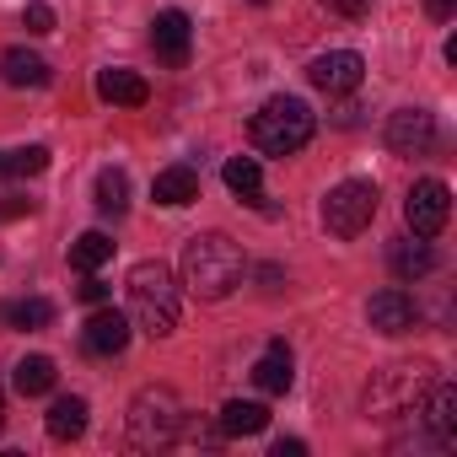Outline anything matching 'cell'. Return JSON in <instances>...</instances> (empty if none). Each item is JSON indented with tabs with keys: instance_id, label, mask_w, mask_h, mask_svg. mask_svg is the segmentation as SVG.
Here are the masks:
<instances>
[{
	"instance_id": "cell-14",
	"label": "cell",
	"mask_w": 457,
	"mask_h": 457,
	"mask_svg": "<svg viewBox=\"0 0 457 457\" xmlns=\"http://www.w3.org/2000/svg\"><path fill=\"white\" fill-rule=\"evenodd\" d=\"M97 97L113 108H145L151 103V81L140 71H97Z\"/></svg>"
},
{
	"instance_id": "cell-35",
	"label": "cell",
	"mask_w": 457,
	"mask_h": 457,
	"mask_svg": "<svg viewBox=\"0 0 457 457\" xmlns=\"http://www.w3.org/2000/svg\"><path fill=\"white\" fill-rule=\"evenodd\" d=\"M259 6H264V0H259Z\"/></svg>"
},
{
	"instance_id": "cell-5",
	"label": "cell",
	"mask_w": 457,
	"mask_h": 457,
	"mask_svg": "<svg viewBox=\"0 0 457 457\" xmlns=\"http://www.w3.org/2000/svg\"><path fill=\"white\" fill-rule=\"evenodd\" d=\"M312 129H318V119H312V108H307L302 97H270V103L253 113V124H248V135H253V145H259L264 156H291V151H302V145L312 140Z\"/></svg>"
},
{
	"instance_id": "cell-31",
	"label": "cell",
	"mask_w": 457,
	"mask_h": 457,
	"mask_svg": "<svg viewBox=\"0 0 457 457\" xmlns=\"http://www.w3.org/2000/svg\"><path fill=\"white\" fill-rule=\"evenodd\" d=\"M425 12H430V22H452L457 17V0H425Z\"/></svg>"
},
{
	"instance_id": "cell-16",
	"label": "cell",
	"mask_w": 457,
	"mask_h": 457,
	"mask_svg": "<svg viewBox=\"0 0 457 457\" xmlns=\"http://www.w3.org/2000/svg\"><path fill=\"white\" fill-rule=\"evenodd\" d=\"M0 81L6 87H44L49 81V65H44V54H33V49H6L0 54Z\"/></svg>"
},
{
	"instance_id": "cell-9",
	"label": "cell",
	"mask_w": 457,
	"mask_h": 457,
	"mask_svg": "<svg viewBox=\"0 0 457 457\" xmlns=\"http://www.w3.org/2000/svg\"><path fill=\"white\" fill-rule=\"evenodd\" d=\"M129 334H135L129 312H113L108 302H97L92 318L81 323V345H87L92 355H124V350H129Z\"/></svg>"
},
{
	"instance_id": "cell-30",
	"label": "cell",
	"mask_w": 457,
	"mask_h": 457,
	"mask_svg": "<svg viewBox=\"0 0 457 457\" xmlns=\"http://www.w3.org/2000/svg\"><path fill=\"white\" fill-rule=\"evenodd\" d=\"M22 215H33V199H22V194L0 199V220H22Z\"/></svg>"
},
{
	"instance_id": "cell-7",
	"label": "cell",
	"mask_w": 457,
	"mask_h": 457,
	"mask_svg": "<svg viewBox=\"0 0 457 457\" xmlns=\"http://www.w3.org/2000/svg\"><path fill=\"white\" fill-rule=\"evenodd\" d=\"M403 220H409V232L414 237H441L446 232V220H452V188L441 178H425L409 188L403 199Z\"/></svg>"
},
{
	"instance_id": "cell-27",
	"label": "cell",
	"mask_w": 457,
	"mask_h": 457,
	"mask_svg": "<svg viewBox=\"0 0 457 457\" xmlns=\"http://www.w3.org/2000/svg\"><path fill=\"white\" fill-rule=\"evenodd\" d=\"M22 28L28 33H54V6H44V0H28V12H22Z\"/></svg>"
},
{
	"instance_id": "cell-17",
	"label": "cell",
	"mask_w": 457,
	"mask_h": 457,
	"mask_svg": "<svg viewBox=\"0 0 457 457\" xmlns=\"http://www.w3.org/2000/svg\"><path fill=\"white\" fill-rule=\"evenodd\" d=\"M49 323H54V307L44 296H12V302H0V328L33 334V328H49Z\"/></svg>"
},
{
	"instance_id": "cell-32",
	"label": "cell",
	"mask_w": 457,
	"mask_h": 457,
	"mask_svg": "<svg viewBox=\"0 0 457 457\" xmlns=\"http://www.w3.org/2000/svg\"><path fill=\"white\" fill-rule=\"evenodd\" d=\"M302 452H307V446H302L296 436H286V441H275V457H302Z\"/></svg>"
},
{
	"instance_id": "cell-2",
	"label": "cell",
	"mask_w": 457,
	"mask_h": 457,
	"mask_svg": "<svg viewBox=\"0 0 457 457\" xmlns=\"http://www.w3.org/2000/svg\"><path fill=\"white\" fill-rule=\"evenodd\" d=\"M124 291H129V323H135L140 334L162 339V334L178 328V286H172V270H167L162 259L135 264L129 280H124Z\"/></svg>"
},
{
	"instance_id": "cell-28",
	"label": "cell",
	"mask_w": 457,
	"mask_h": 457,
	"mask_svg": "<svg viewBox=\"0 0 457 457\" xmlns=\"http://www.w3.org/2000/svg\"><path fill=\"white\" fill-rule=\"evenodd\" d=\"M323 6H328L334 17H345V22H361V17L371 12V0H323Z\"/></svg>"
},
{
	"instance_id": "cell-11",
	"label": "cell",
	"mask_w": 457,
	"mask_h": 457,
	"mask_svg": "<svg viewBox=\"0 0 457 457\" xmlns=\"http://www.w3.org/2000/svg\"><path fill=\"white\" fill-rule=\"evenodd\" d=\"M366 318H371V328H377V334H409V328L420 323V307H414V296H409V291L387 286V291H377V296H371Z\"/></svg>"
},
{
	"instance_id": "cell-20",
	"label": "cell",
	"mask_w": 457,
	"mask_h": 457,
	"mask_svg": "<svg viewBox=\"0 0 457 457\" xmlns=\"http://www.w3.org/2000/svg\"><path fill=\"white\" fill-rule=\"evenodd\" d=\"M54 382H60V371H54L49 355H28V361H17V371H12V387H17L22 398H44Z\"/></svg>"
},
{
	"instance_id": "cell-10",
	"label": "cell",
	"mask_w": 457,
	"mask_h": 457,
	"mask_svg": "<svg viewBox=\"0 0 457 457\" xmlns=\"http://www.w3.org/2000/svg\"><path fill=\"white\" fill-rule=\"evenodd\" d=\"M312 87L318 92H328V97H345V92H355L361 81H366V60L355 54V49H334V54H323V60H312Z\"/></svg>"
},
{
	"instance_id": "cell-23",
	"label": "cell",
	"mask_w": 457,
	"mask_h": 457,
	"mask_svg": "<svg viewBox=\"0 0 457 457\" xmlns=\"http://www.w3.org/2000/svg\"><path fill=\"white\" fill-rule=\"evenodd\" d=\"M108 259H113V237H108V232H81V237L71 243V264H76L81 275L103 270Z\"/></svg>"
},
{
	"instance_id": "cell-15",
	"label": "cell",
	"mask_w": 457,
	"mask_h": 457,
	"mask_svg": "<svg viewBox=\"0 0 457 457\" xmlns=\"http://www.w3.org/2000/svg\"><path fill=\"white\" fill-rule=\"evenodd\" d=\"M151 199L156 204H167V210H183V204H194L199 199V172L194 167H162L156 172V183H151Z\"/></svg>"
},
{
	"instance_id": "cell-18",
	"label": "cell",
	"mask_w": 457,
	"mask_h": 457,
	"mask_svg": "<svg viewBox=\"0 0 457 457\" xmlns=\"http://www.w3.org/2000/svg\"><path fill=\"white\" fill-rule=\"evenodd\" d=\"M387 264H393V275H398V280H420V275H430V270H436L430 237H403V243H393Z\"/></svg>"
},
{
	"instance_id": "cell-19",
	"label": "cell",
	"mask_w": 457,
	"mask_h": 457,
	"mask_svg": "<svg viewBox=\"0 0 457 457\" xmlns=\"http://www.w3.org/2000/svg\"><path fill=\"white\" fill-rule=\"evenodd\" d=\"M253 382L264 393H286L291 387V345L286 339H270V350L253 361Z\"/></svg>"
},
{
	"instance_id": "cell-22",
	"label": "cell",
	"mask_w": 457,
	"mask_h": 457,
	"mask_svg": "<svg viewBox=\"0 0 457 457\" xmlns=\"http://www.w3.org/2000/svg\"><path fill=\"white\" fill-rule=\"evenodd\" d=\"M259 430H270V409L264 403L232 398V403L220 409V436H259Z\"/></svg>"
},
{
	"instance_id": "cell-1",
	"label": "cell",
	"mask_w": 457,
	"mask_h": 457,
	"mask_svg": "<svg viewBox=\"0 0 457 457\" xmlns=\"http://www.w3.org/2000/svg\"><path fill=\"white\" fill-rule=\"evenodd\" d=\"M243 275H248V259L226 232L188 237V248H183V286H188V296L220 302V296H232L243 286Z\"/></svg>"
},
{
	"instance_id": "cell-21",
	"label": "cell",
	"mask_w": 457,
	"mask_h": 457,
	"mask_svg": "<svg viewBox=\"0 0 457 457\" xmlns=\"http://www.w3.org/2000/svg\"><path fill=\"white\" fill-rule=\"evenodd\" d=\"M44 425H49L54 441H81L87 436V398H76V393L71 398H54V409H49Z\"/></svg>"
},
{
	"instance_id": "cell-24",
	"label": "cell",
	"mask_w": 457,
	"mask_h": 457,
	"mask_svg": "<svg viewBox=\"0 0 457 457\" xmlns=\"http://www.w3.org/2000/svg\"><path fill=\"white\" fill-rule=\"evenodd\" d=\"M220 178H226V188L232 194H243V199H259V183H264V167L253 162V156H232L220 167Z\"/></svg>"
},
{
	"instance_id": "cell-3",
	"label": "cell",
	"mask_w": 457,
	"mask_h": 457,
	"mask_svg": "<svg viewBox=\"0 0 457 457\" xmlns=\"http://www.w3.org/2000/svg\"><path fill=\"white\" fill-rule=\"evenodd\" d=\"M430 382H436V366H425V361L382 366V371L366 382L361 409H366V420H398V414H414L420 398L430 393Z\"/></svg>"
},
{
	"instance_id": "cell-8",
	"label": "cell",
	"mask_w": 457,
	"mask_h": 457,
	"mask_svg": "<svg viewBox=\"0 0 457 457\" xmlns=\"http://www.w3.org/2000/svg\"><path fill=\"white\" fill-rule=\"evenodd\" d=\"M436 145V113L430 108H398L387 119V151L393 156H430Z\"/></svg>"
},
{
	"instance_id": "cell-4",
	"label": "cell",
	"mask_w": 457,
	"mask_h": 457,
	"mask_svg": "<svg viewBox=\"0 0 457 457\" xmlns=\"http://www.w3.org/2000/svg\"><path fill=\"white\" fill-rule=\"evenodd\" d=\"M183 425H188V409H183V398L172 387L156 382V387L135 393V403H129V446L162 452V446H172L183 436Z\"/></svg>"
},
{
	"instance_id": "cell-29",
	"label": "cell",
	"mask_w": 457,
	"mask_h": 457,
	"mask_svg": "<svg viewBox=\"0 0 457 457\" xmlns=\"http://www.w3.org/2000/svg\"><path fill=\"white\" fill-rule=\"evenodd\" d=\"M76 296H81V302H87V307H97V302H108V286H103V280H97V275H87V280H81V286H76Z\"/></svg>"
},
{
	"instance_id": "cell-25",
	"label": "cell",
	"mask_w": 457,
	"mask_h": 457,
	"mask_svg": "<svg viewBox=\"0 0 457 457\" xmlns=\"http://www.w3.org/2000/svg\"><path fill=\"white\" fill-rule=\"evenodd\" d=\"M129 204V178H124V167H103L97 172V210L103 215H119Z\"/></svg>"
},
{
	"instance_id": "cell-33",
	"label": "cell",
	"mask_w": 457,
	"mask_h": 457,
	"mask_svg": "<svg viewBox=\"0 0 457 457\" xmlns=\"http://www.w3.org/2000/svg\"><path fill=\"white\" fill-rule=\"evenodd\" d=\"M0 425H6V393H0Z\"/></svg>"
},
{
	"instance_id": "cell-6",
	"label": "cell",
	"mask_w": 457,
	"mask_h": 457,
	"mask_svg": "<svg viewBox=\"0 0 457 457\" xmlns=\"http://www.w3.org/2000/svg\"><path fill=\"white\" fill-rule=\"evenodd\" d=\"M371 215H377V183L371 178H345L323 199V226L334 237H361L371 226Z\"/></svg>"
},
{
	"instance_id": "cell-34",
	"label": "cell",
	"mask_w": 457,
	"mask_h": 457,
	"mask_svg": "<svg viewBox=\"0 0 457 457\" xmlns=\"http://www.w3.org/2000/svg\"><path fill=\"white\" fill-rule=\"evenodd\" d=\"M0 178H6V156H0Z\"/></svg>"
},
{
	"instance_id": "cell-13",
	"label": "cell",
	"mask_w": 457,
	"mask_h": 457,
	"mask_svg": "<svg viewBox=\"0 0 457 457\" xmlns=\"http://www.w3.org/2000/svg\"><path fill=\"white\" fill-rule=\"evenodd\" d=\"M414 414H425V425L436 430V441H457V387H452V382L436 377Z\"/></svg>"
},
{
	"instance_id": "cell-26",
	"label": "cell",
	"mask_w": 457,
	"mask_h": 457,
	"mask_svg": "<svg viewBox=\"0 0 457 457\" xmlns=\"http://www.w3.org/2000/svg\"><path fill=\"white\" fill-rule=\"evenodd\" d=\"M6 172H17V178H38V172H49V151H44V145H22V151L6 156Z\"/></svg>"
},
{
	"instance_id": "cell-12",
	"label": "cell",
	"mask_w": 457,
	"mask_h": 457,
	"mask_svg": "<svg viewBox=\"0 0 457 457\" xmlns=\"http://www.w3.org/2000/svg\"><path fill=\"white\" fill-rule=\"evenodd\" d=\"M151 44H156V54H162L167 65H188V49H194L188 17H183V12H162V17L151 22Z\"/></svg>"
}]
</instances>
